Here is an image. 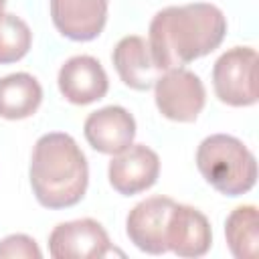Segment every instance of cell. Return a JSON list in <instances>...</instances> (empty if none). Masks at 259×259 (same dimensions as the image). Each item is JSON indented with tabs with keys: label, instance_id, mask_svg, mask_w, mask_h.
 <instances>
[{
	"label": "cell",
	"instance_id": "2",
	"mask_svg": "<svg viewBox=\"0 0 259 259\" xmlns=\"http://www.w3.org/2000/svg\"><path fill=\"white\" fill-rule=\"evenodd\" d=\"M28 178L40 206L51 210L75 206L87 192V158L73 136L65 132L45 134L34 144Z\"/></svg>",
	"mask_w": 259,
	"mask_h": 259
},
{
	"label": "cell",
	"instance_id": "15",
	"mask_svg": "<svg viewBox=\"0 0 259 259\" xmlns=\"http://www.w3.org/2000/svg\"><path fill=\"white\" fill-rule=\"evenodd\" d=\"M225 237L233 257L255 259L259 255V212L253 204L231 210L225 221Z\"/></svg>",
	"mask_w": 259,
	"mask_h": 259
},
{
	"label": "cell",
	"instance_id": "11",
	"mask_svg": "<svg viewBox=\"0 0 259 259\" xmlns=\"http://www.w3.org/2000/svg\"><path fill=\"white\" fill-rule=\"evenodd\" d=\"M55 28L77 42L93 40L107 22L109 0H49Z\"/></svg>",
	"mask_w": 259,
	"mask_h": 259
},
{
	"label": "cell",
	"instance_id": "17",
	"mask_svg": "<svg viewBox=\"0 0 259 259\" xmlns=\"http://www.w3.org/2000/svg\"><path fill=\"white\" fill-rule=\"evenodd\" d=\"M40 259L42 253L36 241L28 235H8L0 241V259Z\"/></svg>",
	"mask_w": 259,
	"mask_h": 259
},
{
	"label": "cell",
	"instance_id": "12",
	"mask_svg": "<svg viewBox=\"0 0 259 259\" xmlns=\"http://www.w3.org/2000/svg\"><path fill=\"white\" fill-rule=\"evenodd\" d=\"M168 251L178 257H202L212 245V229L208 219L190 204L174 202L168 221Z\"/></svg>",
	"mask_w": 259,
	"mask_h": 259
},
{
	"label": "cell",
	"instance_id": "14",
	"mask_svg": "<svg viewBox=\"0 0 259 259\" xmlns=\"http://www.w3.org/2000/svg\"><path fill=\"white\" fill-rule=\"evenodd\" d=\"M42 101L40 83L28 73H12L0 79V117L16 121L36 113Z\"/></svg>",
	"mask_w": 259,
	"mask_h": 259
},
{
	"label": "cell",
	"instance_id": "8",
	"mask_svg": "<svg viewBox=\"0 0 259 259\" xmlns=\"http://www.w3.org/2000/svg\"><path fill=\"white\" fill-rule=\"evenodd\" d=\"M158 176L160 158L144 144H132L127 150L115 154L107 168L109 184L121 196H134L152 188Z\"/></svg>",
	"mask_w": 259,
	"mask_h": 259
},
{
	"label": "cell",
	"instance_id": "16",
	"mask_svg": "<svg viewBox=\"0 0 259 259\" xmlns=\"http://www.w3.org/2000/svg\"><path fill=\"white\" fill-rule=\"evenodd\" d=\"M32 45L28 24L16 14H0V65L20 61Z\"/></svg>",
	"mask_w": 259,
	"mask_h": 259
},
{
	"label": "cell",
	"instance_id": "7",
	"mask_svg": "<svg viewBox=\"0 0 259 259\" xmlns=\"http://www.w3.org/2000/svg\"><path fill=\"white\" fill-rule=\"evenodd\" d=\"M172 208L174 200L170 196H150L138 202L125 219V233L130 241L148 255L166 253V233Z\"/></svg>",
	"mask_w": 259,
	"mask_h": 259
},
{
	"label": "cell",
	"instance_id": "9",
	"mask_svg": "<svg viewBox=\"0 0 259 259\" xmlns=\"http://www.w3.org/2000/svg\"><path fill=\"white\" fill-rule=\"evenodd\" d=\"M83 134L95 152L115 156L134 144L136 119L125 107L107 105L87 115Z\"/></svg>",
	"mask_w": 259,
	"mask_h": 259
},
{
	"label": "cell",
	"instance_id": "13",
	"mask_svg": "<svg viewBox=\"0 0 259 259\" xmlns=\"http://www.w3.org/2000/svg\"><path fill=\"white\" fill-rule=\"evenodd\" d=\"M111 61L113 67L119 75V79L123 81V85H127L130 89L136 91H148L154 87V83L158 81V77L162 75L160 67L156 65L150 45L146 38L138 36V34H130L123 36L113 53H111Z\"/></svg>",
	"mask_w": 259,
	"mask_h": 259
},
{
	"label": "cell",
	"instance_id": "3",
	"mask_svg": "<svg viewBox=\"0 0 259 259\" xmlns=\"http://www.w3.org/2000/svg\"><path fill=\"white\" fill-rule=\"evenodd\" d=\"M196 166L202 178L225 196H241L257 182L253 152L235 136L212 134L198 144Z\"/></svg>",
	"mask_w": 259,
	"mask_h": 259
},
{
	"label": "cell",
	"instance_id": "18",
	"mask_svg": "<svg viewBox=\"0 0 259 259\" xmlns=\"http://www.w3.org/2000/svg\"><path fill=\"white\" fill-rule=\"evenodd\" d=\"M4 6H6V0H0V14L4 12Z\"/></svg>",
	"mask_w": 259,
	"mask_h": 259
},
{
	"label": "cell",
	"instance_id": "5",
	"mask_svg": "<svg viewBox=\"0 0 259 259\" xmlns=\"http://www.w3.org/2000/svg\"><path fill=\"white\" fill-rule=\"evenodd\" d=\"M158 111L172 121L192 123L206 103V91L200 77L184 67L164 71L154 83Z\"/></svg>",
	"mask_w": 259,
	"mask_h": 259
},
{
	"label": "cell",
	"instance_id": "1",
	"mask_svg": "<svg viewBox=\"0 0 259 259\" xmlns=\"http://www.w3.org/2000/svg\"><path fill=\"white\" fill-rule=\"evenodd\" d=\"M148 32L152 57L164 73L219 49L227 34V18L210 2L166 6L154 14Z\"/></svg>",
	"mask_w": 259,
	"mask_h": 259
},
{
	"label": "cell",
	"instance_id": "6",
	"mask_svg": "<svg viewBox=\"0 0 259 259\" xmlns=\"http://www.w3.org/2000/svg\"><path fill=\"white\" fill-rule=\"evenodd\" d=\"M49 253L55 259H99L111 253V241L95 219H77L59 223L51 231Z\"/></svg>",
	"mask_w": 259,
	"mask_h": 259
},
{
	"label": "cell",
	"instance_id": "10",
	"mask_svg": "<svg viewBox=\"0 0 259 259\" xmlns=\"http://www.w3.org/2000/svg\"><path fill=\"white\" fill-rule=\"evenodd\" d=\"M59 91L73 105H89L105 97L109 89L107 73L91 55H77L59 69Z\"/></svg>",
	"mask_w": 259,
	"mask_h": 259
},
{
	"label": "cell",
	"instance_id": "4",
	"mask_svg": "<svg viewBox=\"0 0 259 259\" xmlns=\"http://www.w3.org/2000/svg\"><path fill=\"white\" fill-rule=\"evenodd\" d=\"M259 57L253 47L225 51L212 67L217 97L231 107H249L259 99Z\"/></svg>",
	"mask_w": 259,
	"mask_h": 259
}]
</instances>
